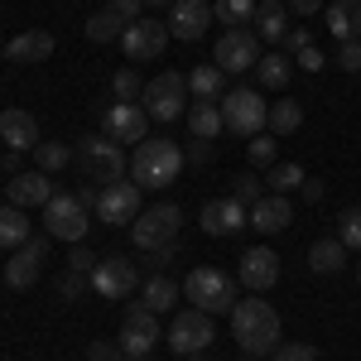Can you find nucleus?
Segmentation results:
<instances>
[{"instance_id": "nucleus-20", "label": "nucleus", "mask_w": 361, "mask_h": 361, "mask_svg": "<svg viewBox=\"0 0 361 361\" xmlns=\"http://www.w3.org/2000/svg\"><path fill=\"white\" fill-rule=\"evenodd\" d=\"M58 49L54 29H25V34H15L10 44H5V58L10 63H25V68H34V63H49Z\"/></svg>"}, {"instance_id": "nucleus-48", "label": "nucleus", "mask_w": 361, "mask_h": 361, "mask_svg": "<svg viewBox=\"0 0 361 361\" xmlns=\"http://www.w3.org/2000/svg\"><path fill=\"white\" fill-rule=\"evenodd\" d=\"M183 159H188V164H207V159H212V140H193V149H188Z\"/></svg>"}, {"instance_id": "nucleus-45", "label": "nucleus", "mask_w": 361, "mask_h": 361, "mask_svg": "<svg viewBox=\"0 0 361 361\" xmlns=\"http://www.w3.org/2000/svg\"><path fill=\"white\" fill-rule=\"evenodd\" d=\"M304 49H313V34H308V29H289V34H284V54H304Z\"/></svg>"}, {"instance_id": "nucleus-35", "label": "nucleus", "mask_w": 361, "mask_h": 361, "mask_svg": "<svg viewBox=\"0 0 361 361\" xmlns=\"http://www.w3.org/2000/svg\"><path fill=\"white\" fill-rule=\"evenodd\" d=\"M121 34H126V25L116 20L111 10H97V15L87 20V39H92V44H121Z\"/></svg>"}, {"instance_id": "nucleus-29", "label": "nucleus", "mask_w": 361, "mask_h": 361, "mask_svg": "<svg viewBox=\"0 0 361 361\" xmlns=\"http://www.w3.org/2000/svg\"><path fill=\"white\" fill-rule=\"evenodd\" d=\"M25 241H29V217H25V207L5 202V207H0V246H5V250H20Z\"/></svg>"}, {"instance_id": "nucleus-37", "label": "nucleus", "mask_w": 361, "mask_h": 361, "mask_svg": "<svg viewBox=\"0 0 361 361\" xmlns=\"http://www.w3.org/2000/svg\"><path fill=\"white\" fill-rule=\"evenodd\" d=\"M337 241L347 250H361V207H352V212L337 217Z\"/></svg>"}, {"instance_id": "nucleus-5", "label": "nucleus", "mask_w": 361, "mask_h": 361, "mask_svg": "<svg viewBox=\"0 0 361 361\" xmlns=\"http://www.w3.org/2000/svg\"><path fill=\"white\" fill-rule=\"evenodd\" d=\"M178 226H183L178 202H154V207H145L135 222H130V241H135L140 250L173 246V241H178Z\"/></svg>"}, {"instance_id": "nucleus-6", "label": "nucleus", "mask_w": 361, "mask_h": 361, "mask_svg": "<svg viewBox=\"0 0 361 361\" xmlns=\"http://www.w3.org/2000/svg\"><path fill=\"white\" fill-rule=\"evenodd\" d=\"M140 106L149 111V121H164V126L178 121V116L188 111V78H183V73H159V78H149Z\"/></svg>"}, {"instance_id": "nucleus-43", "label": "nucleus", "mask_w": 361, "mask_h": 361, "mask_svg": "<svg viewBox=\"0 0 361 361\" xmlns=\"http://www.w3.org/2000/svg\"><path fill=\"white\" fill-rule=\"evenodd\" d=\"M337 68H342V73H361V39H347V44L337 49Z\"/></svg>"}, {"instance_id": "nucleus-7", "label": "nucleus", "mask_w": 361, "mask_h": 361, "mask_svg": "<svg viewBox=\"0 0 361 361\" xmlns=\"http://www.w3.org/2000/svg\"><path fill=\"white\" fill-rule=\"evenodd\" d=\"M87 226H92V217H87V202L78 193H54L49 202H44V231L54 236V241H82Z\"/></svg>"}, {"instance_id": "nucleus-24", "label": "nucleus", "mask_w": 361, "mask_h": 361, "mask_svg": "<svg viewBox=\"0 0 361 361\" xmlns=\"http://www.w3.org/2000/svg\"><path fill=\"white\" fill-rule=\"evenodd\" d=\"M328 34L333 39H361V0H333L328 5Z\"/></svg>"}, {"instance_id": "nucleus-27", "label": "nucleus", "mask_w": 361, "mask_h": 361, "mask_svg": "<svg viewBox=\"0 0 361 361\" xmlns=\"http://www.w3.org/2000/svg\"><path fill=\"white\" fill-rule=\"evenodd\" d=\"M178 294H183V289H178V284H173V279H169L164 270H159V275H149L145 284H140V304L149 308V313H169Z\"/></svg>"}, {"instance_id": "nucleus-50", "label": "nucleus", "mask_w": 361, "mask_h": 361, "mask_svg": "<svg viewBox=\"0 0 361 361\" xmlns=\"http://www.w3.org/2000/svg\"><path fill=\"white\" fill-rule=\"evenodd\" d=\"M284 5H289L294 15H318V10H323V0H284Z\"/></svg>"}, {"instance_id": "nucleus-49", "label": "nucleus", "mask_w": 361, "mask_h": 361, "mask_svg": "<svg viewBox=\"0 0 361 361\" xmlns=\"http://www.w3.org/2000/svg\"><path fill=\"white\" fill-rule=\"evenodd\" d=\"M299 68H308V73H323V68H328V58L318 54V49H304V54H299Z\"/></svg>"}, {"instance_id": "nucleus-36", "label": "nucleus", "mask_w": 361, "mask_h": 361, "mask_svg": "<svg viewBox=\"0 0 361 361\" xmlns=\"http://www.w3.org/2000/svg\"><path fill=\"white\" fill-rule=\"evenodd\" d=\"M231 197L246 202V207H255V202L265 197V178H255V173H236V178H231Z\"/></svg>"}, {"instance_id": "nucleus-55", "label": "nucleus", "mask_w": 361, "mask_h": 361, "mask_svg": "<svg viewBox=\"0 0 361 361\" xmlns=\"http://www.w3.org/2000/svg\"><path fill=\"white\" fill-rule=\"evenodd\" d=\"M357 279H361V265H357Z\"/></svg>"}, {"instance_id": "nucleus-9", "label": "nucleus", "mask_w": 361, "mask_h": 361, "mask_svg": "<svg viewBox=\"0 0 361 361\" xmlns=\"http://www.w3.org/2000/svg\"><path fill=\"white\" fill-rule=\"evenodd\" d=\"M212 313H202V308H183V313H173V323H169V352H178V357H197V352H207L212 347Z\"/></svg>"}, {"instance_id": "nucleus-38", "label": "nucleus", "mask_w": 361, "mask_h": 361, "mask_svg": "<svg viewBox=\"0 0 361 361\" xmlns=\"http://www.w3.org/2000/svg\"><path fill=\"white\" fill-rule=\"evenodd\" d=\"M34 154H39V169H44V173H54V169H63L68 159H73V149H68V145H58V140L34 145Z\"/></svg>"}, {"instance_id": "nucleus-47", "label": "nucleus", "mask_w": 361, "mask_h": 361, "mask_svg": "<svg viewBox=\"0 0 361 361\" xmlns=\"http://www.w3.org/2000/svg\"><path fill=\"white\" fill-rule=\"evenodd\" d=\"M68 270H78V275H92V270H97V265H92V250H73V255H68Z\"/></svg>"}, {"instance_id": "nucleus-25", "label": "nucleus", "mask_w": 361, "mask_h": 361, "mask_svg": "<svg viewBox=\"0 0 361 361\" xmlns=\"http://www.w3.org/2000/svg\"><path fill=\"white\" fill-rule=\"evenodd\" d=\"M250 29H255V39H265V44H284V34H289V29H284V0H260Z\"/></svg>"}, {"instance_id": "nucleus-42", "label": "nucleus", "mask_w": 361, "mask_h": 361, "mask_svg": "<svg viewBox=\"0 0 361 361\" xmlns=\"http://www.w3.org/2000/svg\"><path fill=\"white\" fill-rule=\"evenodd\" d=\"M106 10H111L121 25H135V20H145L140 10H145V0H106Z\"/></svg>"}, {"instance_id": "nucleus-31", "label": "nucleus", "mask_w": 361, "mask_h": 361, "mask_svg": "<svg viewBox=\"0 0 361 361\" xmlns=\"http://www.w3.org/2000/svg\"><path fill=\"white\" fill-rule=\"evenodd\" d=\"M289 73H294L289 54H260V63H255V78H260V87H270V92H279V87L289 82Z\"/></svg>"}, {"instance_id": "nucleus-19", "label": "nucleus", "mask_w": 361, "mask_h": 361, "mask_svg": "<svg viewBox=\"0 0 361 361\" xmlns=\"http://www.w3.org/2000/svg\"><path fill=\"white\" fill-rule=\"evenodd\" d=\"M236 275H241L246 289L265 294V289H275V279H279V255L270 246H250L246 255H241V265H236Z\"/></svg>"}, {"instance_id": "nucleus-40", "label": "nucleus", "mask_w": 361, "mask_h": 361, "mask_svg": "<svg viewBox=\"0 0 361 361\" xmlns=\"http://www.w3.org/2000/svg\"><path fill=\"white\" fill-rule=\"evenodd\" d=\"M87 284H92V275H78V270H68V275L58 279V294H63V304H78L87 294Z\"/></svg>"}, {"instance_id": "nucleus-3", "label": "nucleus", "mask_w": 361, "mask_h": 361, "mask_svg": "<svg viewBox=\"0 0 361 361\" xmlns=\"http://www.w3.org/2000/svg\"><path fill=\"white\" fill-rule=\"evenodd\" d=\"M73 159L82 164V173L92 178V183H121V178H126V145H116L111 135L78 140Z\"/></svg>"}, {"instance_id": "nucleus-15", "label": "nucleus", "mask_w": 361, "mask_h": 361, "mask_svg": "<svg viewBox=\"0 0 361 361\" xmlns=\"http://www.w3.org/2000/svg\"><path fill=\"white\" fill-rule=\"evenodd\" d=\"M164 44H169V25H159V20H135V25H126V34H121V49H126L130 63L159 58Z\"/></svg>"}, {"instance_id": "nucleus-53", "label": "nucleus", "mask_w": 361, "mask_h": 361, "mask_svg": "<svg viewBox=\"0 0 361 361\" xmlns=\"http://www.w3.org/2000/svg\"><path fill=\"white\" fill-rule=\"evenodd\" d=\"M188 361H212V357H202V352H197V357H188Z\"/></svg>"}, {"instance_id": "nucleus-23", "label": "nucleus", "mask_w": 361, "mask_h": 361, "mask_svg": "<svg viewBox=\"0 0 361 361\" xmlns=\"http://www.w3.org/2000/svg\"><path fill=\"white\" fill-rule=\"evenodd\" d=\"M49 197H54V183H49L44 169L15 173V183H10V202H15V207H44Z\"/></svg>"}, {"instance_id": "nucleus-46", "label": "nucleus", "mask_w": 361, "mask_h": 361, "mask_svg": "<svg viewBox=\"0 0 361 361\" xmlns=\"http://www.w3.org/2000/svg\"><path fill=\"white\" fill-rule=\"evenodd\" d=\"M126 357V352H121V342H92V347H87V361H121Z\"/></svg>"}, {"instance_id": "nucleus-17", "label": "nucleus", "mask_w": 361, "mask_h": 361, "mask_svg": "<svg viewBox=\"0 0 361 361\" xmlns=\"http://www.w3.org/2000/svg\"><path fill=\"white\" fill-rule=\"evenodd\" d=\"M44 255H49V231H44V236H29L25 246L5 260V284H10V289H34L39 260H44Z\"/></svg>"}, {"instance_id": "nucleus-34", "label": "nucleus", "mask_w": 361, "mask_h": 361, "mask_svg": "<svg viewBox=\"0 0 361 361\" xmlns=\"http://www.w3.org/2000/svg\"><path fill=\"white\" fill-rule=\"evenodd\" d=\"M304 164H294V159H284V164H270V178H265V183H270V193H294V188H304Z\"/></svg>"}, {"instance_id": "nucleus-54", "label": "nucleus", "mask_w": 361, "mask_h": 361, "mask_svg": "<svg viewBox=\"0 0 361 361\" xmlns=\"http://www.w3.org/2000/svg\"><path fill=\"white\" fill-rule=\"evenodd\" d=\"M126 361H149V357H126Z\"/></svg>"}, {"instance_id": "nucleus-41", "label": "nucleus", "mask_w": 361, "mask_h": 361, "mask_svg": "<svg viewBox=\"0 0 361 361\" xmlns=\"http://www.w3.org/2000/svg\"><path fill=\"white\" fill-rule=\"evenodd\" d=\"M250 164H279L275 159V135H265V130H260V135H250Z\"/></svg>"}, {"instance_id": "nucleus-39", "label": "nucleus", "mask_w": 361, "mask_h": 361, "mask_svg": "<svg viewBox=\"0 0 361 361\" xmlns=\"http://www.w3.org/2000/svg\"><path fill=\"white\" fill-rule=\"evenodd\" d=\"M111 92H116V102H135V97H145L140 73H135V68H121V73L111 78Z\"/></svg>"}, {"instance_id": "nucleus-33", "label": "nucleus", "mask_w": 361, "mask_h": 361, "mask_svg": "<svg viewBox=\"0 0 361 361\" xmlns=\"http://www.w3.org/2000/svg\"><path fill=\"white\" fill-rule=\"evenodd\" d=\"M255 5H260V0H217V5H212V15H217L226 29H250Z\"/></svg>"}, {"instance_id": "nucleus-1", "label": "nucleus", "mask_w": 361, "mask_h": 361, "mask_svg": "<svg viewBox=\"0 0 361 361\" xmlns=\"http://www.w3.org/2000/svg\"><path fill=\"white\" fill-rule=\"evenodd\" d=\"M231 337L246 357H275L279 347V313L265 299H236L231 308Z\"/></svg>"}, {"instance_id": "nucleus-51", "label": "nucleus", "mask_w": 361, "mask_h": 361, "mask_svg": "<svg viewBox=\"0 0 361 361\" xmlns=\"http://www.w3.org/2000/svg\"><path fill=\"white\" fill-rule=\"evenodd\" d=\"M304 197L308 202H323V183L318 178H304Z\"/></svg>"}, {"instance_id": "nucleus-2", "label": "nucleus", "mask_w": 361, "mask_h": 361, "mask_svg": "<svg viewBox=\"0 0 361 361\" xmlns=\"http://www.w3.org/2000/svg\"><path fill=\"white\" fill-rule=\"evenodd\" d=\"M183 164L188 159H183V149L173 140H140L135 159H130V178H135L140 188H169Z\"/></svg>"}, {"instance_id": "nucleus-32", "label": "nucleus", "mask_w": 361, "mask_h": 361, "mask_svg": "<svg viewBox=\"0 0 361 361\" xmlns=\"http://www.w3.org/2000/svg\"><path fill=\"white\" fill-rule=\"evenodd\" d=\"M265 126H270L275 135H294V130L304 126V106L284 97V102H275V106H270V116H265Z\"/></svg>"}, {"instance_id": "nucleus-12", "label": "nucleus", "mask_w": 361, "mask_h": 361, "mask_svg": "<svg viewBox=\"0 0 361 361\" xmlns=\"http://www.w3.org/2000/svg\"><path fill=\"white\" fill-rule=\"evenodd\" d=\"M149 130V111L135 102H111L102 106V135H111L116 145H140Z\"/></svg>"}, {"instance_id": "nucleus-10", "label": "nucleus", "mask_w": 361, "mask_h": 361, "mask_svg": "<svg viewBox=\"0 0 361 361\" xmlns=\"http://www.w3.org/2000/svg\"><path fill=\"white\" fill-rule=\"evenodd\" d=\"M159 313H149L145 304H130L126 318H121V352L126 357H149L159 347Z\"/></svg>"}, {"instance_id": "nucleus-14", "label": "nucleus", "mask_w": 361, "mask_h": 361, "mask_svg": "<svg viewBox=\"0 0 361 361\" xmlns=\"http://www.w3.org/2000/svg\"><path fill=\"white\" fill-rule=\"evenodd\" d=\"M222 73H246L260 63V39L250 34V29H226L222 39H217V58H212Z\"/></svg>"}, {"instance_id": "nucleus-22", "label": "nucleus", "mask_w": 361, "mask_h": 361, "mask_svg": "<svg viewBox=\"0 0 361 361\" xmlns=\"http://www.w3.org/2000/svg\"><path fill=\"white\" fill-rule=\"evenodd\" d=\"M0 140L20 154V149H34L39 145V121L29 111H20V106H5L0 111Z\"/></svg>"}, {"instance_id": "nucleus-26", "label": "nucleus", "mask_w": 361, "mask_h": 361, "mask_svg": "<svg viewBox=\"0 0 361 361\" xmlns=\"http://www.w3.org/2000/svg\"><path fill=\"white\" fill-rule=\"evenodd\" d=\"M188 92H197V102H222L231 87H226V73L217 68V63H212V68L197 63L193 73H188Z\"/></svg>"}, {"instance_id": "nucleus-44", "label": "nucleus", "mask_w": 361, "mask_h": 361, "mask_svg": "<svg viewBox=\"0 0 361 361\" xmlns=\"http://www.w3.org/2000/svg\"><path fill=\"white\" fill-rule=\"evenodd\" d=\"M275 361H318V352L308 342H284V347H275Z\"/></svg>"}, {"instance_id": "nucleus-13", "label": "nucleus", "mask_w": 361, "mask_h": 361, "mask_svg": "<svg viewBox=\"0 0 361 361\" xmlns=\"http://www.w3.org/2000/svg\"><path fill=\"white\" fill-rule=\"evenodd\" d=\"M92 207H97V217H102L106 226L135 222L140 212H145V207H140V183H126V178H121V183H106V188L97 193Z\"/></svg>"}, {"instance_id": "nucleus-30", "label": "nucleus", "mask_w": 361, "mask_h": 361, "mask_svg": "<svg viewBox=\"0 0 361 361\" xmlns=\"http://www.w3.org/2000/svg\"><path fill=\"white\" fill-rule=\"evenodd\" d=\"M188 130H193V140H217V130H226L222 126V106L193 102V106H188Z\"/></svg>"}, {"instance_id": "nucleus-16", "label": "nucleus", "mask_w": 361, "mask_h": 361, "mask_svg": "<svg viewBox=\"0 0 361 361\" xmlns=\"http://www.w3.org/2000/svg\"><path fill=\"white\" fill-rule=\"evenodd\" d=\"M241 226H250V207L236 197H207L202 202V231L207 236H236Z\"/></svg>"}, {"instance_id": "nucleus-4", "label": "nucleus", "mask_w": 361, "mask_h": 361, "mask_svg": "<svg viewBox=\"0 0 361 361\" xmlns=\"http://www.w3.org/2000/svg\"><path fill=\"white\" fill-rule=\"evenodd\" d=\"M183 299H193V308H202V313H231L236 308V279L222 275L217 265H197L183 279Z\"/></svg>"}, {"instance_id": "nucleus-21", "label": "nucleus", "mask_w": 361, "mask_h": 361, "mask_svg": "<svg viewBox=\"0 0 361 361\" xmlns=\"http://www.w3.org/2000/svg\"><path fill=\"white\" fill-rule=\"evenodd\" d=\"M289 222H294V207H289L284 193H265L255 207H250V226H255L260 236H275V231H284Z\"/></svg>"}, {"instance_id": "nucleus-18", "label": "nucleus", "mask_w": 361, "mask_h": 361, "mask_svg": "<svg viewBox=\"0 0 361 361\" xmlns=\"http://www.w3.org/2000/svg\"><path fill=\"white\" fill-rule=\"evenodd\" d=\"M212 20H217V15H212V5H207V0H173V5H169V34H173V39H183V44L202 39Z\"/></svg>"}, {"instance_id": "nucleus-52", "label": "nucleus", "mask_w": 361, "mask_h": 361, "mask_svg": "<svg viewBox=\"0 0 361 361\" xmlns=\"http://www.w3.org/2000/svg\"><path fill=\"white\" fill-rule=\"evenodd\" d=\"M145 5H154V10H159V5H173V0H145Z\"/></svg>"}, {"instance_id": "nucleus-8", "label": "nucleus", "mask_w": 361, "mask_h": 361, "mask_svg": "<svg viewBox=\"0 0 361 361\" xmlns=\"http://www.w3.org/2000/svg\"><path fill=\"white\" fill-rule=\"evenodd\" d=\"M265 116H270V106H265V97L255 87H231L222 97V126L236 130V135H260Z\"/></svg>"}, {"instance_id": "nucleus-28", "label": "nucleus", "mask_w": 361, "mask_h": 361, "mask_svg": "<svg viewBox=\"0 0 361 361\" xmlns=\"http://www.w3.org/2000/svg\"><path fill=\"white\" fill-rule=\"evenodd\" d=\"M347 255H352V250L342 246L337 236H328V241H313V250H308V270H313V275H337V270L347 265Z\"/></svg>"}, {"instance_id": "nucleus-11", "label": "nucleus", "mask_w": 361, "mask_h": 361, "mask_svg": "<svg viewBox=\"0 0 361 361\" xmlns=\"http://www.w3.org/2000/svg\"><path fill=\"white\" fill-rule=\"evenodd\" d=\"M92 289H97L102 299H130L140 289L135 260H126V255H102L97 270H92Z\"/></svg>"}]
</instances>
